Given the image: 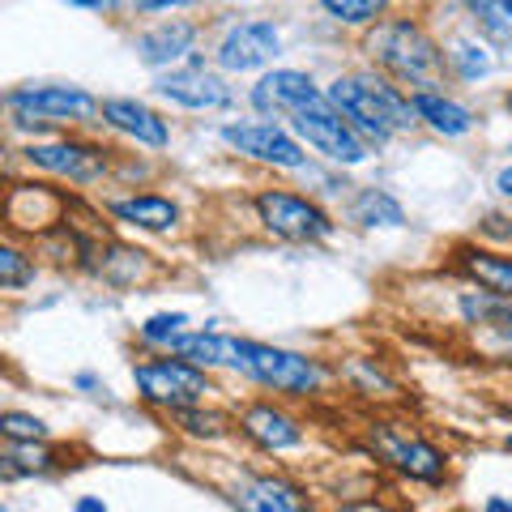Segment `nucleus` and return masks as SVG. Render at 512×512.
<instances>
[{
	"label": "nucleus",
	"mask_w": 512,
	"mask_h": 512,
	"mask_svg": "<svg viewBox=\"0 0 512 512\" xmlns=\"http://www.w3.org/2000/svg\"><path fill=\"white\" fill-rule=\"evenodd\" d=\"M325 99L367 141V146H372V141H376V146H384L393 133L419 124V111H414L410 94H402L393 82H384V77H376V73L338 77V82L325 90Z\"/></svg>",
	"instance_id": "f257e3e1"
},
{
	"label": "nucleus",
	"mask_w": 512,
	"mask_h": 512,
	"mask_svg": "<svg viewBox=\"0 0 512 512\" xmlns=\"http://www.w3.org/2000/svg\"><path fill=\"white\" fill-rule=\"evenodd\" d=\"M222 367L256 380L261 389L274 393H291V397H308L320 393L325 384V367L316 359L299 355V350L286 346H269V342H252V338H222Z\"/></svg>",
	"instance_id": "f03ea898"
},
{
	"label": "nucleus",
	"mask_w": 512,
	"mask_h": 512,
	"mask_svg": "<svg viewBox=\"0 0 512 512\" xmlns=\"http://www.w3.org/2000/svg\"><path fill=\"white\" fill-rule=\"evenodd\" d=\"M367 52L380 64L384 73L402 77L410 86H431L436 73L444 69V52L440 43L427 35V30L414 22V18H397V22H384L372 39H367Z\"/></svg>",
	"instance_id": "7ed1b4c3"
},
{
	"label": "nucleus",
	"mask_w": 512,
	"mask_h": 512,
	"mask_svg": "<svg viewBox=\"0 0 512 512\" xmlns=\"http://www.w3.org/2000/svg\"><path fill=\"white\" fill-rule=\"evenodd\" d=\"M133 384L141 393V402L150 406H163L171 414L180 410H192L205 402V393H210V376L201 372V367H192L188 359H146L133 367Z\"/></svg>",
	"instance_id": "20e7f679"
},
{
	"label": "nucleus",
	"mask_w": 512,
	"mask_h": 512,
	"mask_svg": "<svg viewBox=\"0 0 512 512\" xmlns=\"http://www.w3.org/2000/svg\"><path fill=\"white\" fill-rule=\"evenodd\" d=\"M256 214H261L265 231L291 244H316V239L333 235V218L320 210L316 201L299 197V192H282V188H265L256 197Z\"/></svg>",
	"instance_id": "39448f33"
},
{
	"label": "nucleus",
	"mask_w": 512,
	"mask_h": 512,
	"mask_svg": "<svg viewBox=\"0 0 512 512\" xmlns=\"http://www.w3.org/2000/svg\"><path fill=\"white\" fill-rule=\"evenodd\" d=\"M291 133L303 141V146H312L316 154H325L342 167H359V163H367V154H372L367 141L338 116V111H333L329 99L308 107V111H299V116H291Z\"/></svg>",
	"instance_id": "423d86ee"
},
{
	"label": "nucleus",
	"mask_w": 512,
	"mask_h": 512,
	"mask_svg": "<svg viewBox=\"0 0 512 512\" xmlns=\"http://www.w3.org/2000/svg\"><path fill=\"white\" fill-rule=\"evenodd\" d=\"M222 141L235 146L239 154L256 158V163H269V167H282V171H299L308 167V150L303 141L282 128L274 120H239V124H222Z\"/></svg>",
	"instance_id": "0eeeda50"
},
{
	"label": "nucleus",
	"mask_w": 512,
	"mask_h": 512,
	"mask_svg": "<svg viewBox=\"0 0 512 512\" xmlns=\"http://www.w3.org/2000/svg\"><path fill=\"white\" fill-rule=\"evenodd\" d=\"M5 103L18 116L35 124H60V120H90L103 116V103L82 86H18L5 94Z\"/></svg>",
	"instance_id": "6e6552de"
},
{
	"label": "nucleus",
	"mask_w": 512,
	"mask_h": 512,
	"mask_svg": "<svg viewBox=\"0 0 512 512\" xmlns=\"http://www.w3.org/2000/svg\"><path fill=\"white\" fill-rule=\"evenodd\" d=\"M372 448L393 470H402L406 478H419V483H440L448 470V461L436 444H427L423 436H410L406 427H393V423L372 427Z\"/></svg>",
	"instance_id": "1a4fd4ad"
},
{
	"label": "nucleus",
	"mask_w": 512,
	"mask_h": 512,
	"mask_svg": "<svg viewBox=\"0 0 512 512\" xmlns=\"http://www.w3.org/2000/svg\"><path fill=\"white\" fill-rule=\"evenodd\" d=\"M278 47H282L278 26L252 18V22H235L227 35H222L214 60H218V69H227V73H252L274 60Z\"/></svg>",
	"instance_id": "9d476101"
},
{
	"label": "nucleus",
	"mask_w": 512,
	"mask_h": 512,
	"mask_svg": "<svg viewBox=\"0 0 512 512\" xmlns=\"http://www.w3.org/2000/svg\"><path fill=\"white\" fill-rule=\"evenodd\" d=\"M154 90L171 99L175 107H188V111H214V107H227L231 103V90L218 73L205 69L201 56H192L184 69H171L154 82Z\"/></svg>",
	"instance_id": "9b49d317"
},
{
	"label": "nucleus",
	"mask_w": 512,
	"mask_h": 512,
	"mask_svg": "<svg viewBox=\"0 0 512 512\" xmlns=\"http://www.w3.org/2000/svg\"><path fill=\"white\" fill-rule=\"evenodd\" d=\"M316 103H325V90L299 69H274L252 86V107L261 111V116H286L291 120V116H299V111H308Z\"/></svg>",
	"instance_id": "f8f14e48"
},
{
	"label": "nucleus",
	"mask_w": 512,
	"mask_h": 512,
	"mask_svg": "<svg viewBox=\"0 0 512 512\" xmlns=\"http://www.w3.org/2000/svg\"><path fill=\"white\" fill-rule=\"evenodd\" d=\"M231 504L239 512H312V500L291 478L278 474H248L231 487Z\"/></svg>",
	"instance_id": "ddd939ff"
},
{
	"label": "nucleus",
	"mask_w": 512,
	"mask_h": 512,
	"mask_svg": "<svg viewBox=\"0 0 512 512\" xmlns=\"http://www.w3.org/2000/svg\"><path fill=\"white\" fill-rule=\"evenodd\" d=\"M26 158H30V167H43L52 175H69L77 184H90L107 171V154L94 150V146H82V141H43V146H30Z\"/></svg>",
	"instance_id": "4468645a"
},
{
	"label": "nucleus",
	"mask_w": 512,
	"mask_h": 512,
	"mask_svg": "<svg viewBox=\"0 0 512 512\" xmlns=\"http://www.w3.org/2000/svg\"><path fill=\"white\" fill-rule=\"evenodd\" d=\"M103 120L116 128V133L133 137L137 146H150V150H163L171 141V124L158 116L154 107L137 103V99H107L103 103Z\"/></svg>",
	"instance_id": "2eb2a0df"
},
{
	"label": "nucleus",
	"mask_w": 512,
	"mask_h": 512,
	"mask_svg": "<svg viewBox=\"0 0 512 512\" xmlns=\"http://www.w3.org/2000/svg\"><path fill=\"white\" fill-rule=\"evenodd\" d=\"M239 427L252 444H261L265 453H286V448L303 444V427L291 419L286 410H278L274 402H256L239 414Z\"/></svg>",
	"instance_id": "dca6fc26"
},
{
	"label": "nucleus",
	"mask_w": 512,
	"mask_h": 512,
	"mask_svg": "<svg viewBox=\"0 0 512 512\" xmlns=\"http://www.w3.org/2000/svg\"><path fill=\"white\" fill-rule=\"evenodd\" d=\"M197 43V26L184 22V18H171V22H158L154 30L137 39V60L150 64V69H167V64L184 60Z\"/></svg>",
	"instance_id": "f3484780"
},
{
	"label": "nucleus",
	"mask_w": 512,
	"mask_h": 512,
	"mask_svg": "<svg viewBox=\"0 0 512 512\" xmlns=\"http://www.w3.org/2000/svg\"><path fill=\"white\" fill-rule=\"evenodd\" d=\"M111 214H116V222H128V227L141 231H171L180 222V205L171 197H158V192H137V197L111 201Z\"/></svg>",
	"instance_id": "a211bd4d"
},
{
	"label": "nucleus",
	"mask_w": 512,
	"mask_h": 512,
	"mask_svg": "<svg viewBox=\"0 0 512 512\" xmlns=\"http://www.w3.org/2000/svg\"><path fill=\"white\" fill-rule=\"evenodd\" d=\"M410 99H414V111H419V120L431 128V133H440V137H466L470 128H474L470 107H461L457 99H444V94H436V90H414Z\"/></svg>",
	"instance_id": "6ab92c4d"
},
{
	"label": "nucleus",
	"mask_w": 512,
	"mask_h": 512,
	"mask_svg": "<svg viewBox=\"0 0 512 512\" xmlns=\"http://www.w3.org/2000/svg\"><path fill=\"white\" fill-rule=\"evenodd\" d=\"M461 269L491 295L512 299V256L491 248H461Z\"/></svg>",
	"instance_id": "aec40b11"
},
{
	"label": "nucleus",
	"mask_w": 512,
	"mask_h": 512,
	"mask_svg": "<svg viewBox=\"0 0 512 512\" xmlns=\"http://www.w3.org/2000/svg\"><path fill=\"white\" fill-rule=\"evenodd\" d=\"M350 218H355L359 227H402L406 210H402V201H397L393 192H384V188H363L359 197L350 201Z\"/></svg>",
	"instance_id": "412c9836"
},
{
	"label": "nucleus",
	"mask_w": 512,
	"mask_h": 512,
	"mask_svg": "<svg viewBox=\"0 0 512 512\" xmlns=\"http://www.w3.org/2000/svg\"><path fill=\"white\" fill-rule=\"evenodd\" d=\"M448 64H453V73L461 77V82H483V77L495 73L491 47L478 43V39H457L453 47H448Z\"/></svg>",
	"instance_id": "4be33fe9"
},
{
	"label": "nucleus",
	"mask_w": 512,
	"mask_h": 512,
	"mask_svg": "<svg viewBox=\"0 0 512 512\" xmlns=\"http://www.w3.org/2000/svg\"><path fill=\"white\" fill-rule=\"evenodd\" d=\"M470 13L487 39L495 43L512 39V0H478V5H470Z\"/></svg>",
	"instance_id": "5701e85b"
},
{
	"label": "nucleus",
	"mask_w": 512,
	"mask_h": 512,
	"mask_svg": "<svg viewBox=\"0 0 512 512\" xmlns=\"http://www.w3.org/2000/svg\"><path fill=\"white\" fill-rule=\"evenodd\" d=\"M188 338V316L184 312H154L141 325V342L150 346H180Z\"/></svg>",
	"instance_id": "b1692460"
},
{
	"label": "nucleus",
	"mask_w": 512,
	"mask_h": 512,
	"mask_svg": "<svg viewBox=\"0 0 512 512\" xmlns=\"http://www.w3.org/2000/svg\"><path fill=\"white\" fill-rule=\"evenodd\" d=\"M52 466V453L43 444H9L5 453V474L18 478V474H35V470H47Z\"/></svg>",
	"instance_id": "393cba45"
},
{
	"label": "nucleus",
	"mask_w": 512,
	"mask_h": 512,
	"mask_svg": "<svg viewBox=\"0 0 512 512\" xmlns=\"http://www.w3.org/2000/svg\"><path fill=\"white\" fill-rule=\"evenodd\" d=\"M0 431L9 436V444H43L47 423H43V419H35V414L5 410V419H0Z\"/></svg>",
	"instance_id": "a878e982"
},
{
	"label": "nucleus",
	"mask_w": 512,
	"mask_h": 512,
	"mask_svg": "<svg viewBox=\"0 0 512 512\" xmlns=\"http://www.w3.org/2000/svg\"><path fill=\"white\" fill-rule=\"evenodd\" d=\"M26 282H35V261L22 256L18 248H0V286L5 291H22Z\"/></svg>",
	"instance_id": "bb28decb"
},
{
	"label": "nucleus",
	"mask_w": 512,
	"mask_h": 512,
	"mask_svg": "<svg viewBox=\"0 0 512 512\" xmlns=\"http://www.w3.org/2000/svg\"><path fill=\"white\" fill-rule=\"evenodd\" d=\"M325 13L346 22V26H363V22H376L384 13V5L380 0H325Z\"/></svg>",
	"instance_id": "cd10ccee"
},
{
	"label": "nucleus",
	"mask_w": 512,
	"mask_h": 512,
	"mask_svg": "<svg viewBox=\"0 0 512 512\" xmlns=\"http://www.w3.org/2000/svg\"><path fill=\"white\" fill-rule=\"evenodd\" d=\"M175 419H180L188 436H205V440L227 436V414H218V410H180Z\"/></svg>",
	"instance_id": "c85d7f7f"
},
{
	"label": "nucleus",
	"mask_w": 512,
	"mask_h": 512,
	"mask_svg": "<svg viewBox=\"0 0 512 512\" xmlns=\"http://www.w3.org/2000/svg\"><path fill=\"white\" fill-rule=\"evenodd\" d=\"M73 512H107V504L99 500V495H82V500L73 504Z\"/></svg>",
	"instance_id": "c756f323"
},
{
	"label": "nucleus",
	"mask_w": 512,
	"mask_h": 512,
	"mask_svg": "<svg viewBox=\"0 0 512 512\" xmlns=\"http://www.w3.org/2000/svg\"><path fill=\"white\" fill-rule=\"evenodd\" d=\"M495 188H500V192H504V197L512 201V163H508V167H504L500 175H495Z\"/></svg>",
	"instance_id": "7c9ffc66"
},
{
	"label": "nucleus",
	"mask_w": 512,
	"mask_h": 512,
	"mask_svg": "<svg viewBox=\"0 0 512 512\" xmlns=\"http://www.w3.org/2000/svg\"><path fill=\"white\" fill-rule=\"evenodd\" d=\"M483 512H512V500L508 495H491V500L483 504Z\"/></svg>",
	"instance_id": "2f4dec72"
},
{
	"label": "nucleus",
	"mask_w": 512,
	"mask_h": 512,
	"mask_svg": "<svg viewBox=\"0 0 512 512\" xmlns=\"http://www.w3.org/2000/svg\"><path fill=\"white\" fill-rule=\"evenodd\" d=\"M338 512H384V508H338Z\"/></svg>",
	"instance_id": "473e14b6"
},
{
	"label": "nucleus",
	"mask_w": 512,
	"mask_h": 512,
	"mask_svg": "<svg viewBox=\"0 0 512 512\" xmlns=\"http://www.w3.org/2000/svg\"><path fill=\"white\" fill-rule=\"evenodd\" d=\"M504 448H508V453H512V431H508V436H504Z\"/></svg>",
	"instance_id": "72a5a7b5"
},
{
	"label": "nucleus",
	"mask_w": 512,
	"mask_h": 512,
	"mask_svg": "<svg viewBox=\"0 0 512 512\" xmlns=\"http://www.w3.org/2000/svg\"><path fill=\"white\" fill-rule=\"evenodd\" d=\"M504 107H508V111H512V90H508V99H504Z\"/></svg>",
	"instance_id": "f704fd0d"
},
{
	"label": "nucleus",
	"mask_w": 512,
	"mask_h": 512,
	"mask_svg": "<svg viewBox=\"0 0 512 512\" xmlns=\"http://www.w3.org/2000/svg\"><path fill=\"white\" fill-rule=\"evenodd\" d=\"M5 512H13V508H5Z\"/></svg>",
	"instance_id": "c9c22d12"
}]
</instances>
